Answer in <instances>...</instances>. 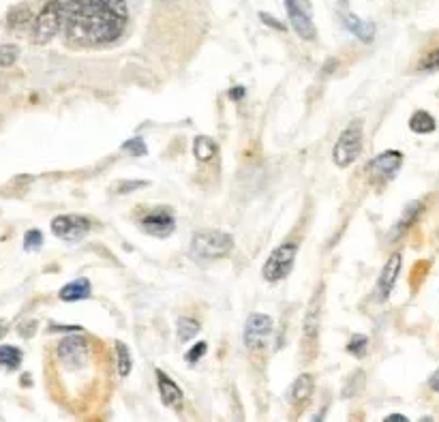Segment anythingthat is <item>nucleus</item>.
<instances>
[{"mask_svg":"<svg viewBox=\"0 0 439 422\" xmlns=\"http://www.w3.org/2000/svg\"><path fill=\"white\" fill-rule=\"evenodd\" d=\"M129 24L125 0H67L63 32L71 47H103L123 37Z\"/></svg>","mask_w":439,"mask_h":422,"instance_id":"obj_1","label":"nucleus"},{"mask_svg":"<svg viewBox=\"0 0 439 422\" xmlns=\"http://www.w3.org/2000/svg\"><path fill=\"white\" fill-rule=\"evenodd\" d=\"M234 247V238L221 230H202L191 240V255L199 261L225 257Z\"/></svg>","mask_w":439,"mask_h":422,"instance_id":"obj_2","label":"nucleus"},{"mask_svg":"<svg viewBox=\"0 0 439 422\" xmlns=\"http://www.w3.org/2000/svg\"><path fill=\"white\" fill-rule=\"evenodd\" d=\"M63 22H65V3H61V0H49V3H45L32 22V30H30L32 43L35 45L49 43L63 30Z\"/></svg>","mask_w":439,"mask_h":422,"instance_id":"obj_3","label":"nucleus"},{"mask_svg":"<svg viewBox=\"0 0 439 422\" xmlns=\"http://www.w3.org/2000/svg\"><path fill=\"white\" fill-rule=\"evenodd\" d=\"M362 152V120H352L339 135L333 156L339 168H350Z\"/></svg>","mask_w":439,"mask_h":422,"instance_id":"obj_4","label":"nucleus"},{"mask_svg":"<svg viewBox=\"0 0 439 422\" xmlns=\"http://www.w3.org/2000/svg\"><path fill=\"white\" fill-rule=\"evenodd\" d=\"M296 255H298V244L294 242H283L274 249L266 263H264V279L270 281V283H277L281 279H285L292 268H294V261H296Z\"/></svg>","mask_w":439,"mask_h":422,"instance_id":"obj_5","label":"nucleus"},{"mask_svg":"<svg viewBox=\"0 0 439 422\" xmlns=\"http://www.w3.org/2000/svg\"><path fill=\"white\" fill-rule=\"evenodd\" d=\"M285 9L292 28L304 41H313L317 37V28L313 22V5L311 0H285Z\"/></svg>","mask_w":439,"mask_h":422,"instance_id":"obj_6","label":"nucleus"},{"mask_svg":"<svg viewBox=\"0 0 439 422\" xmlns=\"http://www.w3.org/2000/svg\"><path fill=\"white\" fill-rule=\"evenodd\" d=\"M272 318L266 313H253L245 324V345L249 349H264L272 339Z\"/></svg>","mask_w":439,"mask_h":422,"instance_id":"obj_7","label":"nucleus"},{"mask_svg":"<svg viewBox=\"0 0 439 422\" xmlns=\"http://www.w3.org/2000/svg\"><path fill=\"white\" fill-rule=\"evenodd\" d=\"M90 230V221L82 215H61L51 221V232L54 236H58L61 240L67 242H78L82 240Z\"/></svg>","mask_w":439,"mask_h":422,"instance_id":"obj_8","label":"nucleus"},{"mask_svg":"<svg viewBox=\"0 0 439 422\" xmlns=\"http://www.w3.org/2000/svg\"><path fill=\"white\" fill-rule=\"evenodd\" d=\"M140 225L146 234H152L156 238H168L174 232L176 221L170 208H154L140 221Z\"/></svg>","mask_w":439,"mask_h":422,"instance_id":"obj_9","label":"nucleus"},{"mask_svg":"<svg viewBox=\"0 0 439 422\" xmlns=\"http://www.w3.org/2000/svg\"><path fill=\"white\" fill-rule=\"evenodd\" d=\"M401 166H403V154L399 150H386L377 154L371 161V174L373 178H379V180H390L397 176Z\"/></svg>","mask_w":439,"mask_h":422,"instance_id":"obj_10","label":"nucleus"},{"mask_svg":"<svg viewBox=\"0 0 439 422\" xmlns=\"http://www.w3.org/2000/svg\"><path fill=\"white\" fill-rule=\"evenodd\" d=\"M58 358L65 366L78 368L88 358V343L82 337H67L58 345Z\"/></svg>","mask_w":439,"mask_h":422,"instance_id":"obj_11","label":"nucleus"},{"mask_svg":"<svg viewBox=\"0 0 439 422\" xmlns=\"http://www.w3.org/2000/svg\"><path fill=\"white\" fill-rule=\"evenodd\" d=\"M401 263H403V257L401 253H392L386 261V266H383L381 275H379V281H377V292H379V298L386 300L397 283V277L401 273Z\"/></svg>","mask_w":439,"mask_h":422,"instance_id":"obj_12","label":"nucleus"},{"mask_svg":"<svg viewBox=\"0 0 439 422\" xmlns=\"http://www.w3.org/2000/svg\"><path fill=\"white\" fill-rule=\"evenodd\" d=\"M156 384H159V392H161L163 403L170 407H176V409L183 407V401H185L183 390L178 388V384L172 378H168L163 371H159V368H156Z\"/></svg>","mask_w":439,"mask_h":422,"instance_id":"obj_13","label":"nucleus"},{"mask_svg":"<svg viewBox=\"0 0 439 422\" xmlns=\"http://www.w3.org/2000/svg\"><path fill=\"white\" fill-rule=\"evenodd\" d=\"M321 294H323V287L319 285L309 309H307V315H304V337L307 339H315L317 333H319V313H321Z\"/></svg>","mask_w":439,"mask_h":422,"instance_id":"obj_14","label":"nucleus"},{"mask_svg":"<svg viewBox=\"0 0 439 422\" xmlns=\"http://www.w3.org/2000/svg\"><path fill=\"white\" fill-rule=\"evenodd\" d=\"M343 24H345V28L354 35V37H358L360 41H364V43H371L373 39H375V24L373 22H366V20H360V18H356V15H352V13H343Z\"/></svg>","mask_w":439,"mask_h":422,"instance_id":"obj_15","label":"nucleus"},{"mask_svg":"<svg viewBox=\"0 0 439 422\" xmlns=\"http://www.w3.org/2000/svg\"><path fill=\"white\" fill-rule=\"evenodd\" d=\"M420 213H422V201H412L407 208H405V213H403V217H401V221L392 228V232H390V240H397V238H401L412 225H414V221L420 217Z\"/></svg>","mask_w":439,"mask_h":422,"instance_id":"obj_16","label":"nucleus"},{"mask_svg":"<svg viewBox=\"0 0 439 422\" xmlns=\"http://www.w3.org/2000/svg\"><path fill=\"white\" fill-rule=\"evenodd\" d=\"M88 296H90V281L88 279H75L61 290V300H65V302L86 300Z\"/></svg>","mask_w":439,"mask_h":422,"instance_id":"obj_17","label":"nucleus"},{"mask_svg":"<svg viewBox=\"0 0 439 422\" xmlns=\"http://www.w3.org/2000/svg\"><path fill=\"white\" fill-rule=\"evenodd\" d=\"M313 390H315V380H313V376H311V373H302V376H298V378L294 380L292 390H290V397H292L294 403H302V401L311 399Z\"/></svg>","mask_w":439,"mask_h":422,"instance_id":"obj_18","label":"nucleus"},{"mask_svg":"<svg viewBox=\"0 0 439 422\" xmlns=\"http://www.w3.org/2000/svg\"><path fill=\"white\" fill-rule=\"evenodd\" d=\"M216 152H218V146H216V142L212 137H208V135L195 137L193 154H195L197 161H210V159H214V156H216Z\"/></svg>","mask_w":439,"mask_h":422,"instance_id":"obj_19","label":"nucleus"},{"mask_svg":"<svg viewBox=\"0 0 439 422\" xmlns=\"http://www.w3.org/2000/svg\"><path fill=\"white\" fill-rule=\"evenodd\" d=\"M32 13H30V9L26 7V5H20V7H16L11 13H9V20H7V24H9V28L11 30H24V28H32Z\"/></svg>","mask_w":439,"mask_h":422,"instance_id":"obj_20","label":"nucleus"},{"mask_svg":"<svg viewBox=\"0 0 439 422\" xmlns=\"http://www.w3.org/2000/svg\"><path fill=\"white\" fill-rule=\"evenodd\" d=\"M435 127H437L435 118H433L428 112H424V110H418V112L409 118V129H412L414 133H420V135L433 133Z\"/></svg>","mask_w":439,"mask_h":422,"instance_id":"obj_21","label":"nucleus"},{"mask_svg":"<svg viewBox=\"0 0 439 422\" xmlns=\"http://www.w3.org/2000/svg\"><path fill=\"white\" fill-rule=\"evenodd\" d=\"M22 349L13 347V345H0V366L9 368V371H13V368H18L22 364Z\"/></svg>","mask_w":439,"mask_h":422,"instance_id":"obj_22","label":"nucleus"},{"mask_svg":"<svg viewBox=\"0 0 439 422\" xmlns=\"http://www.w3.org/2000/svg\"><path fill=\"white\" fill-rule=\"evenodd\" d=\"M131 366H133L131 352H129V347L123 341H118L116 343V368H118V376L127 378L131 373Z\"/></svg>","mask_w":439,"mask_h":422,"instance_id":"obj_23","label":"nucleus"},{"mask_svg":"<svg viewBox=\"0 0 439 422\" xmlns=\"http://www.w3.org/2000/svg\"><path fill=\"white\" fill-rule=\"evenodd\" d=\"M197 333H199V322L197 320H193V318H180L178 320V339L183 343L195 339Z\"/></svg>","mask_w":439,"mask_h":422,"instance_id":"obj_24","label":"nucleus"},{"mask_svg":"<svg viewBox=\"0 0 439 422\" xmlns=\"http://www.w3.org/2000/svg\"><path fill=\"white\" fill-rule=\"evenodd\" d=\"M20 58V47L13 43H5L0 45V69H9L18 63Z\"/></svg>","mask_w":439,"mask_h":422,"instance_id":"obj_25","label":"nucleus"},{"mask_svg":"<svg viewBox=\"0 0 439 422\" xmlns=\"http://www.w3.org/2000/svg\"><path fill=\"white\" fill-rule=\"evenodd\" d=\"M366 347H369V339L364 335H354L347 343V352L356 358H362L366 354Z\"/></svg>","mask_w":439,"mask_h":422,"instance_id":"obj_26","label":"nucleus"},{"mask_svg":"<svg viewBox=\"0 0 439 422\" xmlns=\"http://www.w3.org/2000/svg\"><path fill=\"white\" fill-rule=\"evenodd\" d=\"M418 71H426V73H433V71H439V47L428 51V54L418 63Z\"/></svg>","mask_w":439,"mask_h":422,"instance_id":"obj_27","label":"nucleus"},{"mask_svg":"<svg viewBox=\"0 0 439 422\" xmlns=\"http://www.w3.org/2000/svg\"><path fill=\"white\" fill-rule=\"evenodd\" d=\"M123 150H125L127 154H133V156H144V154L148 152V148H146V144H144L142 137H133V139L125 142V144H123Z\"/></svg>","mask_w":439,"mask_h":422,"instance_id":"obj_28","label":"nucleus"},{"mask_svg":"<svg viewBox=\"0 0 439 422\" xmlns=\"http://www.w3.org/2000/svg\"><path fill=\"white\" fill-rule=\"evenodd\" d=\"M41 244H43V234H41L39 230H30V232L24 236V247H26L28 251L39 249Z\"/></svg>","mask_w":439,"mask_h":422,"instance_id":"obj_29","label":"nucleus"},{"mask_svg":"<svg viewBox=\"0 0 439 422\" xmlns=\"http://www.w3.org/2000/svg\"><path fill=\"white\" fill-rule=\"evenodd\" d=\"M144 187H146V182H120V185L114 187V191H118L120 195H125V193H129V191L144 189Z\"/></svg>","mask_w":439,"mask_h":422,"instance_id":"obj_30","label":"nucleus"},{"mask_svg":"<svg viewBox=\"0 0 439 422\" xmlns=\"http://www.w3.org/2000/svg\"><path fill=\"white\" fill-rule=\"evenodd\" d=\"M204 354H206V343H197V345L187 354V360H189V362H197L199 356H204Z\"/></svg>","mask_w":439,"mask_h":422,"instance_id":"obj_31","label":"nucleus"},{"mask_svg":"<svg viewBox=\"0 0 439 422\" xmlns=\"http://www.w3.org/2000/svg\"><path fill=\"white\" fill-rule=\"evenodd\" d=\"M259 18H261V22H266V26H270V28L285 30V24H281L279 20H274V18H270L268 13H259Z\"/></svg>","mask_w":439,"mask_h":422,"instance_id":"obj_32","label":"nucleus"},{"mask_svg":"<svg viewBox=\"0 0 439 422\" xmlns=\"http://www.w3.org/2000/svg\"><path fill=\"white\" fill-rule=\"evenodd\" d=\"M428 386H431L435 392H439V368H437V371L431 376V380H428Z\"/></svg>","mask_w":439,"mask_h":422,"instance_id":"obj_33","label":"nucleus"},{"mask_svg":"<svg viewBox=\"0 0 439 422\" xmlns=\"http://www.w3.org/2000/svg\"><path fill=\"white\" fill-rule=\"evenodd\" d=\"M386 422H407V418L403 414H390L388 418H383Z\"/></svg>","mask_w":439,"mask_h":422,"instance_id":"obj_34","label":"nucleus"},{"mask_svg":"<svg viewBox=\"0 0 439 422\" xmlns=\"http://www.w3.org/2000/svg\"><path fill=\"white\" fill-rule=\"evenodd\" d=\"M3 330H5V328H3V324H0V337H3V335H5Z\"/></svg>","mask_w":439,"mask_h":422,"instance_id":"obj_35","label":"nucleus"}]
</instances>
